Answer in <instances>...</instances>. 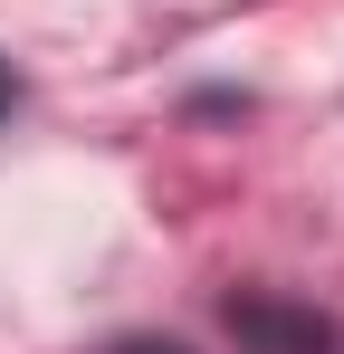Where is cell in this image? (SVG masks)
Returning <instances> with one entry per match:
<instances>
[{
  "mask_svg": "<svg viewBox=\"0 0 344 354\" xmlns=\"http://www.w3.org/2000/svg\"><path fill=\"white\" fill-rule=\"evenodd\" d=\"M220 326H229L249 354H344V326H335V316H316V306H287V297H268V288L220 297Z\"/></svg>",
  "mask_w": 344,
  "mask_h": 354,
  "instance_id": "1",
  "label": "cell"
},
{
  "mask_svg": "<svg viewBox=\"0 0 344 354\" xmlns=\"http://www.w3.org/2000/svg\"><path fill=\"white\" fill-rule=\"evenodd\" d=\"M106 354H182V345H163V335H124V345H106Z\"/></svg>",
  "mask_w": 344,
  "mask_h": 354,
  "instance_id": "2",
  "label": "cell"
},
{
  "mask_svg": "<svg viewBox=\"0 0 344 354\" xmlns=\"http://www.w3.org/2000/svg\"><path fill=\"white\" fill-rule=\"evenodd\" d=\"M10 106H19V77H10V58H0V124H10Z\"/></svg>",
  "mask_w": 344,
  "mask_h": 354,
  "instance_id": "3",
  "label": "cell"
}]
</instances>
